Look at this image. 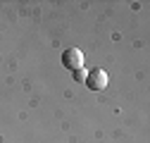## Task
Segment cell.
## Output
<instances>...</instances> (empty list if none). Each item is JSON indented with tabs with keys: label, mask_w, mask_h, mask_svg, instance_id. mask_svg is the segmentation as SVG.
I'll return each mask as SVG.
<instances>
[{
	"label": "cell",
	"mask_w": 150,
	"mask_h": 143,
	"mask_svg": "<svg viewBox=\"0 0 150 143\" xmlns=\"http://www.w3.org/2000/svg\"><path fill=\"white\" fill-rule=\"evenodd\" d=\"M86 76H88V72L81 67V69H76V72H74V79H76V81H86Z\"/></svg>",
	"instance_id": "3"
},
{
	"label": "cell",
	"mask_w": 150,
	"mask_h": 143,
	"mask_svg": "<svg viewBox=\"0 0 150 143\" xmlns=\"http://www.w3.org/2000/svg\"><path fill=\"white\" fill-rule=\"evenodd\" d=\"M62 64H64L67 69H71V72L81 69V67H83V52H81L79 48H67V50L62 52Z\"/></svg>",
	"instance_id": "2"
},
{
	"label": "cell",
	"mask_w": 150,
	"mask_h": 143,
	"mask_svg": "<svg viewBox=\"0 0 150 143\" xmlns=\"http://www.w3.org/2000/svg\"><path fill=\"white\" fill-rule=\"evenodd\" d=\"M91 91H103V88H107V84H110V76H107V72L105 69H91L88 72V76H86V81H83Z\"/></svg>",
	"instance_id": "1"
}]
</instances>
